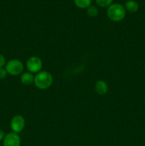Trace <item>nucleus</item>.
Returning <instances> with one entry per match:
<instances>
[{
  "mask_svg": "<svg viewBox=\"0 0 145 146\" xmlns=\"http://www.w3.org/2000/svg\"><path fill=\"white\" fill-rule=\"evenodd\" d=\"M107 15L108 18L112 21L118 22L124 19L126 15V10L122 4L115 3L108 7L107 10Z\"/></svg>",
  "mask_w": 145,
  "mask_h": 146,
  "instance_id": "obj_1",
  "label": "nucleus"
},
{
  "mask_svg": "<svg viewBox=\"0 0 145 146\" xmlns=\"http://www.w3.org/2000/svg\"><path fill=\"white\" fill-rule=\"evenodd\" d=\"M53 78L48 71H40L34 76V84L40 90H45L51 86Z\"/></svg>",
  "mask_w": 145,
  "mask_h": 146,
  "instance_id": "obj_2",
  "label": "nucleus"
},
{
  "mask_svg": "<svg viewBox=\"0 0 145 146\" xmlns=\"http://www.w3.org/2000/svg\"><path fill=\"white\" fill-rule=\"evenodd\" d=\"M5 69L11 76H18L24 71V65L20 60L11 59L7 63Z\"/></svg>",
  "mask_w": 145,
  "mask_h": 146,
  "instance_id": "obj_3",
  "label": "nucleus"
},
{
  "mask_svg": "<svg viewBox=\"0 0 145 146\" xmlns=\"http://www.w3.org/2000/svg\"><path fill=\"white\" fill-rule=\"evenodd\" d=\"M42 66V61L38 56H31L26 61V68L31 74L40 72Z\"/></svg>",
  "mask_w": 145,
  "mask_h": 146,
  "instance_id": "obj_4",
  "label": "nucleus"
},
{
  "mask_svg": "<svg viewBox=\"0 0 145 146\" xmlns=\"http://www.w3.org/2000/svg\"><path fill=\"white\" fill-rule=\"evenodd\" d=\"M25 119L21 115H16L11 119L10 123L11 129L16 133L21 132L25 127Z\"/></svg>",
  "mask_w": 145,
  "mask_h": 146,
  "instance_id": "obj_5",
  "label": "nucleus"
},
{
  "mask_svg": "<svg viewBox=\"0 0 145 146\" xmlns=\"http://www.w3.org/2000/svg\"><path fill=\"white\" fill-rule=\"evenodd\" d=\"M4 146H20L21 138L16 133H9L7 134L3 140Z\"/></svg>",
  "mask_w": 145,
  "mask_h": 146,
  "instance_id": "obj_6",
  "label": "nucleus"
},
{
  "mask_svg": "<svg viewBox=\"0 0 145 146\" xmlns=\"http://www.w3.org/2000/svg\"><path fill=\"white\" fill-rule=\"evenodd\" d=\"M95 92L100 96H104L107 93L108 85L103 80H99L95 85Z\"/></svg>",
  "mask_w": 145,
  "mask_h": 146,
  "instance_id": "obj_7",
  "label": "nucleus"
},
{
  "mask_svg": "<svg viewBox=\"0 0 145 146\" xmlns=\"http://www.w3.org/2000/svg\"><path fill=\"white\" fill-rule=\"evenodd\" d=\"M20 79L21 82L26 86H30L34 82V75L30 72H26L21 74Z\"/></svg>",
  "mask_w": 145,
  "mask_h": 146,
  "instance_id": "obj_8",
  "label": "nucleus"
},
{
  "mask_svg": "<svg viewBox=\"0 0 145 146\" xmlns=\"http://www.w3.org/2000/svg\"><path fill=\"white\" fill-rule=\"evenodd\" d=\"M124 7H125V10L131 13L136 12L139 9V4L134 0H128V1H127Z\"/></svg>",
  "mask_w": 145,
  "mask_h": 146,
  "instance_id": "obj_9",
  "label": "nucleus"
},
{
  "mask_svg": "<svg viewBox=\"0 0 145 146\" xmlns=\"http://www.w3.org/2000/svg\"><path fill=\"white\" fill-rule=\"evenodd\" d=\"M74 1L78 8L88 9L90 6L92 0H74Z\"/></svg>",
  "mask_w": 145,
  "mask_h": 146,
  "instance_id": "obj_10",
  "label": "nucleus"
},
{
  "mask_svg": "<svg viewBox=\"0 0 145 146\" xmlns=\"http://www.w3.org/2000/svg\"><path fill=\"white\" fill-rule=\"evenodd\" d=\"M87 14L89 17H95L98 16V9L95 6H90L88 9H87Z\"/></svg>",
  "mask_w": 145,
  "mask_h": 146,
  "instance_id": "obj_11",
  "label": "nucleus"
},
{
  "mask_svg": "<svg viewBox=\"0 0 145 146\" xmlns=\"http://www.w3.org/2000/svg\"><path fill=\"white\" fill-rule=\"evenodd\" d=\"M97 4L101 7H109L112 4L113 0H95Z\"/></svg>",
  "mask_w": 145,
  "mask_h": 146,
  "instance_id": "obj_12",
  "label": "nucleus"
},
{
  "mask_svg": "<svg viewBox=\"0 0 145 146\" xmlns=\"http://www.w3.org/2000/svg\"><path fill=\"white\" fill-rule=\"evenodd\" d=\"M7 70L4 68H0V80H3L7 77Z\"/></svg>",
  "mask_w": 145,
  "mask_h": 146,
  "instance_id": "obj_13",
  "label": "nucleus"
},
{
  "mask_svg": "<svg viewBox=\"0 0 145 146\" xmlns=\"http://www.w3.org/2000/svg\"><path fill=\"white\" fill-rule=\"evenodd\" d=\"M6 64V60L4 56L0 54V68H3Z\"/></svg>",
  "mask_w": 145,
  "mask_h": 146,
  "instance_id": "obj_14",
  "label": "nucleus"
},
{
  "mask_svg": "<svg viewBox=\"0 0 145 146\" xmlns=\"http://www.w3.org/2000/svg\"><path fill=\"white\" fill-rule=\"evenodd\" d=\"M5 133H4V131L0 129V141H1L2 140H4V137H5Z\"/></svg>",
  "mask_w": 145,
  "mask_h": 146,
  "instance_id": "obj_15",
  "label": "nucleus"
}]
</instances>
